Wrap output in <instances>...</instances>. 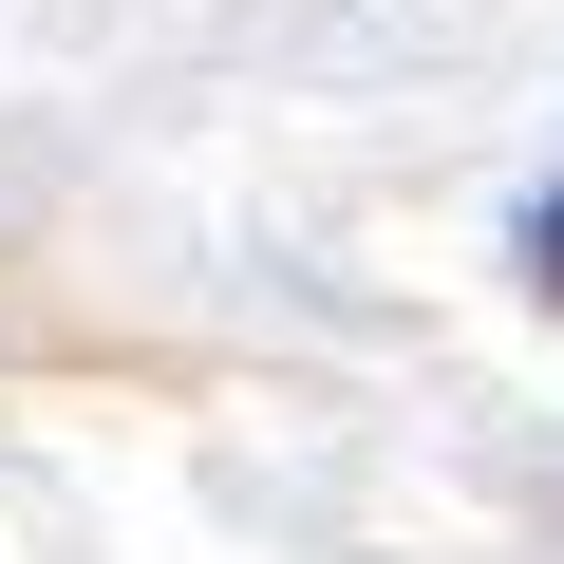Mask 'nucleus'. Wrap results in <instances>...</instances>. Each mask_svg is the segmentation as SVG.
Segmentation results:
<instances>
[{
	"mask_svg": "<svg viewBox=\"0 0 564 564\" xmlns=\"http://www.w3.org/2000/svg\"><path fill=\"white\" fill-rule=\"evenodd\" d=\"M527 302H564V188L527 207Z\"/></svg>",
	"mask_w": 564,
	"mask_h": 564,
	"instance_id": "1",
	"label": "nucleus"
}]
</instances>
